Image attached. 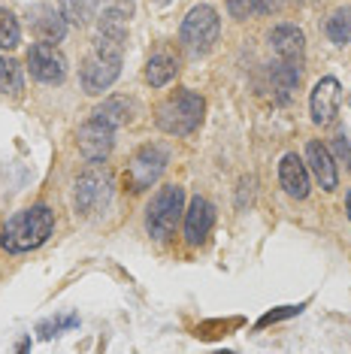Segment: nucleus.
Returning a JSON list of instances; mask_svg holds the SVG:
<instances>
[{"mask_svg": "<svg viewBox=\"0 0 351 354\" xmlns=\"http://www.w3.org/2000/svg\"><path fill=\"white\" fill-rule=\"evenodd\" d=\"M55 230V212L49 206L37 203V206H28L21 212H15L10 221L3 224L0 230V245L3 252L10 254H25V252H34L52 236Z\"/></svg>", "mask_w": 351, "mask_h": 354, "instance_id": "nucleus-1", "label": "nucleus"}, {"mask_svg": "<svg viewBox=\"0 0 351 354\" xmlns=\"http://www.w3.org/2000/svg\"><path fill=\"white\" fill-rule=\"evenodd\" d=\"M124 61V43L113 37L97 34L91 43V52L85 55L82 67H79V79H82L85 94H103L115 85L118 73H122Z\"/></svg>", "mask_w": 351, "mask_h": 354, "instance_id": "nucleus-2", "label": "nucleus"}, {"mask_svg": "<svg viewBox=\"0 0 351 354\" xmlns=\"http://www.w3.org/2000/svg\"><path fill=\"white\" fill-rule=\"evenodd\" d=\"M203 112H206V100L200 94L191 91V88H179L167 100L158 103L155 124L170 136H188L200 127Z\"/></svg>", "mask_w": 351, "mask_h": 354, "instance_id": "nucleus-3", "label": "nucleus"}, {"mask_svg": "<svg viewBox=\"0 0 351 354\" xmlns=\"http://www.w3.org/2000/svg\"><path fill=\"white\" fill-rule=\"evenodd\" d=\"M218 34H221V19L218 12L212 10V6H194V10H188V15L182 19V28H179V43L182 49L188 55H194V58H203V55H209L215 49V43H218Z\"/></svg>", "mask_w": 351, "mask_h": 354, "instance_id": "nucleus-4", "label": "nucleus"}, {"mask_svg": "<svg viewBox=\"0 0 351 354\" xmlns=\"http://www.w3.org/2000/svg\"><path fill=\"white\" fill-rule=\"evenodd\" d=\"M182 215H185V188H182V185H164L155 194V200L149 203V212H146L149 236L158 239V243L173 236Z\"/></svg>", "mask_w": 351, "mask_h": 354, "instance_id": "nucleus-5", "label": "nucleus"}, {"mask_svg": "<svg viewBox=\"0 0 351 354\" xmlns=\"http://www.w3.org/2000/svg\"><path fill=\"white\" fill-rule=\"evenodd\" d=\"M113 197V176H109L106 167H100V160H91V167L76 179L73 188V206L79 215H94L100 212L103 206Z\"/></svg>", "mask_w": 351, "mask_h": 354, "instance_id": "nucleus-6", "label": "nucleus"}, {"mask_svg": "<svg viewBox=\"0 0 351 354\" xmlns=\"http://www.w3.org/2000/svg\"><path fill=\"white\" fill-rule=\"evenodd\" d=\"M167 160H170V151H167L164 146H158V142L142 146L137 155L131 158V164H127V173H124L127 188H131L133 194L151 188V185L161 179V173L167 170Z\"/></svg>", "mask_w": 351, "mask_h": 354, "instance_id": "nucleus-7", "label": "nucleus"}, {"mask_svg": "<svg viewBox=\"0 0 351 354\" xmlns=\"http://www.w3.org/2000/svg\"><path fill=\"white\" fill-rule=\"evenodd\" d=\"M28 70L37 82L61 85L64 79H67V58H64V52L58 49V46L39 39V43H34L28 49Z\"/></svg>", "mask_w": 351, "mask_h": 354, "instance_id": "nucleus-8", "label": "nucleus"}, {"mask_svg": "<svg viewBox=\"0 0 351 354\" xmlns=\"http://www.w3.org/2000/svg\"><path fill=\"white\" fill-rule=\"evenodd\" d=\"M339 103H342V85L333 76H324L321 82H315L312 94H309V112H312V122L318 127L330 124L339 115Z\"/></svg>", "mask_w": 351, "mask_h": 354, "instance_id": "nucleus-9", "label": "nucleus"}, {"mask_svg": "<svg viewBox=\"0 0 351 354\" xmlns=\"http://www.w3.org/2000/svg\"><path fill=\"white\" fill-rule=\"evenodd\" d=\"M76 146L85 155V160H106L115 146V131L109 124L97 122V118H88V122L79 127Z\"/></svg>", "mask_w": 351, "mask_h": 354, "instance_id": "nucleus-10", "label": "nucleus"}, {"mask_svg": "<svg viewBox=\"0 0 351 354\" xmlns=\"http://www.w3.org/2000/svg\"><path fill=\"white\" fill-rule=\"evenodd\" d=\"M269 46H273L276 58L285 64H294V67L303 70V61H306V37H303L300 28L294 25H276L269 30Z\"/></svg>", "mask_w": 351, "mask_h": 354, "instance_id": "nucleus-11", "label": "nucleus"}, {"mask_svg": "<svg viewBox=\"0 0 351 354\" xmlns=\"http://www.w3.org/2000/svg\"><path fill=\"white\" fill-rule=\"evenodd\" d=\"M306 164H309V173L315 176V182L321 185L324 191H336L339 188V170H336V164H333L330 149H327L321 140H309L306 142Z\"/></svg>", "mask_w": 351, "mask_h": 354, "instance_id": "nucleus-12", "label": "nucleus"}, {"mask_svg": "<svg viewBox=\"0 0 351 354\" xmlns=\"http://www.w3.org/2000/svg\"><path fill=\"white\" fill-rule=\"evenodd\" d=\"M215 227V209L206 197H194L185 212V239L188 245H203Z\"/></svg>", "mask_w": 351, "mask_h": 354, "instance_id": "nucleus-13", "label": "nucleus"}, {"mask_svg": "<svg viewBox=\"0 0 351 354\" xmlns=\"http://www.w3.org/2000/svg\"><path fill=\"white\" fill-rule=\"evenodd\" d=\"M28 21H30V30L37 34V39H43V43H61L64 34H67V19L46 3L30 6Z\"/></svg>", "mask_w": 351, "mask_h": 354, "instance_id": "nucleus-14", "label": "nucleus"}, {"mask_svg": "<svg viewBox=\"0 0 351 354\" xmlns=\"http://www.w3.org/2000/svg\"><path fill=\"white\" fill-rule=\"evenodd\" d=\"M278 185H282L285 194L294 200L309 197V167L303 164L294 151H288V155L278 160Z\"/></svg>", "mask_w": 351, "mask_h": 354, "instance_id": "nucleus-15", "label": "nucleus"}, {"mask_svg": "<svg viewBox=\"0 0 351 354\" xmlns=\"http://www.w3.org/2000/svg\"><path fill=\"white\" fill-rule=\"evenodd\" d=\"M133 112H137V103L131 97H106L91 112V118H97V122L109 124L115 131V127H124V124L133 122Z\"/></svg>", "mask_w": 351, "mask_h": 354, "instance_id": "nucleus-16", "label": "nucleus"}, {"mask_svg": "<svg viewBox=\"0 0 351 354\" xmlns=\"http://www.w3.org/2000/svg\"><path fill=\"white\" fill-rule=\"evenodd\" d=\"M269 82H273V97L278 103H288L291 94L297 91V85H300V67L276 61L273 67H269Z\"/></svg>", "mask_w": 351, "mask_h": 354, "instance_id": "nucleus-17", "label": "nucleus"}, {"mask_svg": "<svg viewBox=\"0 0 351 354\" xmlns=\"http://www.w3.org/2000/svg\"><path fill=\"white\" fill-rule=\"evenodd\" d=\"M176 73H179V64H176L173 55H167V52H158V55H151L149 64H146V82L151 88H164V85H170Z\"/></svg>", "mask_w": 351, "mask_h": 354, "instance_id": "nucleus-18", "label": "nucleus"}, {"mask_svg": "<svg viewBox=\"0 0 351 354\" xmlns=\"http://www.w3.org/2000/svg\"><path fill=\"white\" fill-rule=\"evenodd\" d=\"M58 3H61V15L67 19V25H76V28L91 25L100 10V0H58Z\"/></svg>", "mask_w": 351, "mask_h": 354, "instance_id": "nucleus-19", "label": "nucleus"}, {"mask_svg": "<svg viewBox=\"0 0 351 354\" xmlns=\"http://www.w3.org/2000/svg\"><path fill=\"white\" fill-rule=\"evenodd\" d=\"M327 39L336 46H348L351 43V6H339L336 12L327 19Z\"/></svg>", "mask_w": 351, "mask_h": 354, "instance_id": "nucleus-20", "label": "nucleus"}, {"mask_svg": "<svg viewBox=\"0 0 351 354\" xmlns=\"http://www.w3.org/2000/svg\"><path fill=\"white\" fill-rule=\"evenodd\" d=\"M127 19H131V15H124V12H118V10H109V6H106L103 15L97 19V34L127 43Z\"/></svg>", "mask_w": 351, "mask_h": 354, "instance_id": "nucleus-21", "label": "nucleus"}, {"mask_svg": "<svg viewBox=\"0 0 351 354\" xmlns=\"http://www.w3.org/2000/svg\"><path fill=\"white\" fill-rule=\"evenodd\" d=\"M21 91V64L15 58H0V94Z\"/></svg>", "mask_w": 351, "mask_h": 354, "instance_id": "nucleus-22", "label": "nucleus"}, {"mask_svg": "<svg viewBox=\"0 0 351 354\" xmlns=\"http://www.w3.org/2000/svg\"><path fill=\"white\" fill-rule=\"evenodd\" d=\"M21 43V28H19V19L0 6V49H15Z\"/></svg>", "mask_w": 351, "mask_h": 354, "instance_id": "nucleus-23", "label": "nucleus"}, {"mask_svg": "<svg viewBox=\"0 0 351 354\" xmlns=\"http://www.w3.org/2000/svg\"><path fill=\"white\" fill-rule=\"evenodd\" d=\"M76 324H79V315H58V318L43 321V324L37 327V333H39V339H52V336H58L61 330H70Z\"/></svg>", "mask_w": 351, "mask_h": 354, "instance_id": "nucleus-24", "label": "nucleus"}, {"mask_svg": "<svg viewBox=\"0 0 351 354\" xmlns=\"http://www.w3.org/2000/svg\"><path fill=\"white\" fill-rule=\"evenodd\" d=\"M285 6V0H252V10L258 15H273Z\"/></svg>", "mask_w": 351, "mask_h": 354, "instance_id": "nucleus-25", "label": "nucleus"}, {"mask_svg": "<svg viewBox=\"0 0 351 354\" xmlns=\"http://www.w3.org/2000/svg\"><path fill=\"white\" fill-rule=\"evenodd\" d=\"M227 10L234 19H245V12H249V0H227Z\"/></svg>", "mask_w": 351, "mask_h": 354, "instance_id": "nucleus-26", "label": "nucleus"}, {"mask_svg": "<svg viewBox=\"0 0 351 354\" xmlns=\"http://www.w3.org/2000/svg\"><path fill=\"white\" fill-rule=\"evenodd\" d=\"M336 155H339V158H345V160L351 158V142H348V136H345V133H339V136H336Z\"/></svg>", "mask_w": 351, "mask_h": 354, "instance_id": "nucleus-27", "label": "nucleus"}, {"mask_svg": "<svg viewBox=\"0 0 351 354\" xmlns=\"http://www.w3.org/2000/svg\"><path fill=\"white\" fill-rule=\"evenodd\" d=\"M345 212H348V221H351V191H348V197H345Z\"/></svg>", "mask_w": 351, "mask_h": 354, "instance_id": "nucleus-28", "label": "nucleus"}, {"mask_svg": "<svg viewBox=\"0 0 351 354\" xmlns=\"http://www.w3.org/2000/svg\"><path fill=\"white\" fill-rule=\"evenodd\" d=\"M158 3H164V0H158Z\"/></svg>", "mask_w": 351, "mask_h": 354, "instance_id": "nucleus-29", "label": "nucleus"}, {"mask_svg": "<svg viewBox=\"0 0 351 354\" xmlns=\"http://www.w3.org/2000/svg\"><path fill=\"white\" fill-rule=\"evenodd\" d=\"M348 160H351V158H348Z\"/></svg>", "mask_w": 351, "mask_h": 354, "instance_id": "nucleus-30", "label": "nucleus"}]
</instances>
